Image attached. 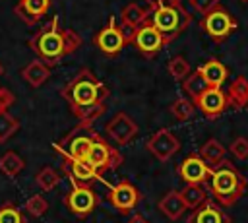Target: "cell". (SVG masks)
<instances>
[{
  "label": "cell",
  "instance_id": "1",
  "mask_svg": "<svg viewBox=\"0 0 248 223\" xmlns=\"http://www.w3.org/2000/svg\"><path fill=\"white\" fill-rule=\"evenodd\" d=\"M81 43L83 41L76 31L60 27L58 16H54L29 39V47L48 66H56L64 56L76 52L81 47Z\"/></svg>",
  "mask_w": 248,
  "mask_h": 223
},
{
  "label": "cell",
  "instance_id": "2",
  "mask_svg": "<svg viewBox=\"0 0 248 223\" xmlns=\"http://www.w3.org/2000/svg\"><path fill=\"white\" fill-rule=\"evenodd\" d=\"M108 95H110L108 87L87 68H81L60 89V97L68 101L70 109L85 107V105H95V103H105Z\"/></svg>",
  "mask_w": 248,
  "mask_h": 223
},
{
  "label": "cell",
  "instance_id": "3",
  "mask_svg": "<svg viewBox=\"0 0 248 223\" xmlns=\"http://www.w3.org/2000/svg\"><path fill=\"white\" fill-rule=\"evenodd\" d=\"M207 182L213 198L223 207L234 206L240 200V196L246 192V184H248L246 176L227 159L221 161L217 167H211Z\"/></svg>",
  "mask_w": 248,
  "mask_h": 223
},
{
  "label": "cell",
  "instance_id": "4",
  "mask_svg": "<svg viewBox=\"0 0 248 223\" xmlns=\"http://www.w3.org/2000/svg\"><path fill=\"white\" fill-rule=\"evenodd\" d=\"M147 19L170 43L184 29H188V25L192 23V14H188V10L182 8V4H159V6L149 8Z\"/></svg>",
  "mask_w": 248,
  "mask_h": 223
},
{
  "label": "cell",
  "instance_id": "5",
  "mask_svg": "<svg viewBox=\"0 0 248 223\" xmlns=\"http://www.w3.org/2000/svg\"><path fill=\"white\" fill-rule=\"evenodd\" d=\"M99 134L93 130V124L79 122L72 132L54 143V149L64 159H87V153Z\"/></svg>",
  "mask_w": 248,
  "mask_h": 223
},
{
  "label": "cell",
  "instance_id": "6",
  "mask_svg": "<svg viewBox=\"0 0 248 223\" xmlns=\"http://www.w3.org/2000/svg\"><path fill=\"white\" fill-rule=\"evenodd\" d=\"M200 27L203 29L205 35H209L215 43H223L232 31H236L238 21L229 14V10H225L221 4L217 8H213L211 12H207L205 16H202Z\"/></svg>",
  "mask_w": 248,
  "mask_h": 223
},
{
  "label": "cell",
  "instance_id": "7",
  "mask_svg": "<svg viewBox=\"0 0 248 223\" xmlns=\"http://www.w3.org/2000/svg\"><path fill=\"white\" fill-rule=\"evenodd\" d=\"M130 43H132L134 48H136L138 52H141L145 58H153L155 54H159V52L165 48V45H169V41L163 37V33H161L149 19H145L140 27H136L134 37H132Z\"/></svg>",
  "mask_w": 248,
  "mask_h": 223
},
{
  "label": "cell",
  "instance_id": "8",
  "mask_svg": "<svg viewBox=\"0 0 248 223\" xmlns=\"http://www.w3.org/2000/svg\"><path fill=\"white\" fill-rule=\"evenodd\" d=\"M87 161L99 171H114V169H118L122 165L124 155L118 149H114L112 145H108L105 142V138L97 136L93 145H91V149H89V153H87Z\"/></svg>",
  "mask_w": 248,
  "mask_h": 223
},
{
  "label": "cell",
  "instance_id": "9",
  "mask_svg": "<svg viewBox=\"0 0 248 223\" xmlns=\"http://www.w3.org/2000/svg\"><path fill=\"white\" fill-rule=\"evenodd\" d=\"M145 147H147V151L155 157V159H159V161H169L174 153H178V149H180V140L169 130V128H161V130H157L155 134H151L149 138H147V142H145Z\"/></svg>",
  "mask_w": 248,
  "mask_h": 223
},
{
  "label": "cell",
  "instance_id": "10",
  "mask_svg": "<svg viewBox=\"0 0 248 223\" xmlns=\"http://www.w3.org/2000/svg\"><path fill=\"white\" fill-rule=\"evenodd\" d=\"M66 206L68 209L78 215V217H87L99 204V196L93 192L91 186L87 184H74V188L70 190V194L66 196Z\"/></svg>",
  "mask_w": 248,
  "mask_h": 223
},
{
  "label": "cell",
  "instance_id": "11",
  "mask_svg": "<svg viewBox=\"0 0 248 223\" xmlns=\"http://www.w3.org/2000/svg\"><path fill=\"white\" fill-rule=\"evenodd\" d=\"M93 43L97 45V48H99L103 54H107V56H116V54L124 48L126 39H124V35H122L120 25L116 23V19H114V17H108V23H107L103 29H99L97 35L93 37Z\"/></svg>",
  "mask_w": 248,
  "mask_h": 223
},
{
  "label": "cell",
  "instance_id": "12",
  "mask_svg": "<svg viewBox=\"0 0 248 223\" xmlns=\"http://www.w3.org/2000/svg\"><path fill=\"white\" fill-rule=\"evenodd\" d=\"M196 109H200L207 118H217L221 116L231 105H229V97L227 91L223 87H207L205 91H202L196 99H194Z\"/></svg>",
  "mask_w": 248,
  "mask_h": 223
},
{
  "label": "cell",
  "instance_id": "13",
  "mask_svg": "<svg viewBox=\"0 0 248 223\" xmlns=\"http://www.w3.org/2000/svg\"><path fill=\"white\" fill-rule=\"evenodd\" d=\"M105 132L108 134V138H112L118 145H126L130 143L136 134H138V124L134 122L132 116H128L126 112H116L105 126Z\"/></svg>",
  "mask_w": 248,
  "mask_h": 223
},
{
  "label": "cell",
  "instance_id": "14",
  "mask_svg": "<svg viewBox=\"0 0 248 223\" xmlns=\"http://www.w3.org/2000/svg\"><path fill=\"white\" fill-rule=\"evenodd\" d=\"M108 200L118 211L128 213L140 204L141 194L138 192V188L132 182L122 180V182H118L114 186H108Z\"/></svg>",
  "mask_w": 248,
  "mask_h": 223
},
{
  "label": "cell",
  "instance_id": "15",
  "mask_svg": "<svg viewBox=\"0 0 248 223\" xmlns=\"http://www.w3.org/2000/svg\"><path fill=\"white\" fill-rule=\"evenodd\" d=\"M209 173L211 167L200 155H188L178 167V175L186 184H203L207 182Z\"/></svg>",
  "mask_w": 248,
  "mask_h": 223
},
{
  "label": "cell",
  "instance_id": "16",
  "mask_svg": "<svg viewBox=\"0 0 248 223\" xmlns=\"http://www.w3.org/2000/svg\"><path fill=\"white\" fill-rule=\"evenodd\" d=\"M72 184H87L93 180H103L101 178V171L95 169L87 159H66L64 165Z\"/></svg>",
  "mask_w": 248,
  "mask_h": 223
},
{
  "label": "cell",
  "instance_id": "17",
  "mask_svg": "<svg viewBox=\"0 0 248 223\" xmlns=\"http://www.w3.org/2000/svg\"><path fill=\"white\" fill-rule=\"evenodd\" d=\"M50 8V0H19L14 8V14L21 17L27 25H35Z\"/></svg>",
  "mask_w": 248,
  "mask_h": 223
},
{
  "label": "cell",
  "instance_id": "18",
  "mask_svg": "<svg viewBox=\"0 0 248 223\" xmlns=\"http://www.w3.org/2000/svg\"><path fill=\"white\" fill-rule=\"evenodd\" d=\"M188 223H231V217L213 202H203L200 207L192 209Z\"/></svg>",
  "mask_w": 248,
  "mask_h": 223
},
{
  "label": "cell",
  "instance_id": "19",
  "mask_svg": "<svg viewBox=\"0 0 248 223\" xmlns=\"http://www.w3.org/2000/svg\"><path fill=\"white\" fill-rule=\"evenodd\" d=\"M198 70H200V74L203 76V80L207 81L209 87H223V83L229 78V68L223 62H219L217 58H211V60L203 62Z\"/></svg>",
  "mask_w": 248,
  "mask_h": 223
},
{
  "label": "cell",
  "instance_id": "20",
  "mask_svg": "<svg viewBox=\"0 0 248 223\" xmlns=\"http://www.w3.org/2000/svg\"><path fill=\"white\" fill-rule=\"evenodd\" d=\"M159 209H161V213H163L167 219L176 221V219H180V217L186 213L188 207H186V204H184L180 192H178V190H170V192H167V194L159 200Z\"/></svg>",
  "mask_w": 248,
  "mask_h": 223
},
{
  "label": "cell",
  "instance_id": "21",
  "mask_svg": "<svg viewBox=\"0 0 248 223\" xmlns=\"http://www.w3.org/2000/svg\"><path fill=\"white\" fill-rule=\"evenodd\" d=\"M21 78L31 85V87H41L48 78H50V66L45 64L41 58L31 60L27 66L21 68Z\"/></svg>",
  "mask_w": 248,
  "mask_h": 223
},
{
  "label": "cell",
  "instance_id": "22",
  "mask_svg": "<svg viewBox=\"0 0 248 223\" xmlns=\"http://www.w3.org/2000/svg\"><path fill=\"white\" fill-rule=\"evenodd\" d=\"M227 97H229L231 107L234 109L246 107L248 105V80L244 76H236L227 87Z\"/></svg>",
  "mask_w": 248,
  "mask_h": 223
},
{
  "label": "cell",
  "instance_id": "23",
  "mask_svg": "<svg viewBox=\"0 0 248 223\" xmlns=\"http://www.w3.org/2000/svg\"><path fill=\"white\" fill-rule=\"evenodd\" d=\"M147 17H149V8H141L136 2L126 4L120 12V23L130 27H140Z\"/></svg>",
  "mask_w": 248,
  "mask_h": 223
},
{
  "label": "cell",
  "instance_id": "24",
  "mask_svg": "<svg viewBox=\"0 0 248 223\" xmlns=\"http://www.w3.org/2000/svg\"><path fill=\"white\" fill-rule=\"evenodd\" d=\"M198 155L209 165V167H217L221 161H225V147L215 140V138H209L198 151Z\"/></svg>",
  "mask_w": 248,
  "mask_h": 223
},
{
  "label": "cell",
  "instance_id": "25",
  "mask_svg": "<svg viewBox=\"0 0 248 223\" xmlns=\"http://www.w3.org/2000/svg\"><path fill=\"white\" fill-rule=\"evenodd\" d=\"M180 196L186 204L188 209H196L200 207L203 202H207V194L203 190L202 184H186L182 190H180Z\"/></svg>",
  "mask_w": 248,
  "mask_h": 223
},
{
  "label": "cell",
  "instance_id": "26",
  "mask_svg": "<svg viewBox=\"0 0 248 223\" xmlns=\"http://www.w3.org/2000/svg\"><path fill=\"white\" fill-rule=\"evenodd\" d=\"M25 167V161L16 151H6L0 155V171L6 176H17Z\"/></svg>",
  "mask_w": 248,
  "mask_h": 223
},
{
  "label": "cell",
  "instance_id": "27",
  "mask_svg": "<svg viewBox=\"0 0 248 223\" xmlns=\"http://www.w3.org/2000/svg\"><path fill=\"white\" fill-rule=\"evenodd\" d=\"M184 83H182V87H184V91L190 95V99L194 101L202 91H205L209 85H207V81L203 80V76L200 74V70H194V72H190L184 80H182Z\"/></svg>",
  "mask_w": 248,
  "mask_h": 223
},
{
  "label": "cell",
  "instance_id": "28",
  "mask_svg": "<svg viewBox=\"0 0 248 223\" xmlns=\"http://www.w3.org/2000/svg\"><path fill=\"white\" fill-rule=\"evenodd\" d=\"M72 114L79 120V122H85V124H93L103 112H105V103H95V105H85V107H76V109H70Z\"/></svg>",
  "mask_w": 248,
  "mask_h": 223
},
{
  "label": "cell",
  "instance_id": "29",
  "mask_svg": "<svg viewBox=\"0 0 248 223\" xmlns=\"http://www.w3.org/2000/svg\"><path fill=\"white\" fill-rule=\"evenodd\" d=\"M169 111H170V114H172L176 120H188V118L194 116V112H196V105H194L192 99L180 97V99H176V101L169 107Z\"/></svg>",
  "mask_w": 248,
  "mask_h": 223
},
{
  "label": "cell",
  "instance_id": "30",
  "mask_svg": "<svg viewBox=\"0 0 248 223\" xmlns=\"http://www.w3.org/2000/svg\"><path fill=\"white\" fill-rule=\"evenodd\" d=\"M35 182H37V186H39L41 190L48 192V190L56 188V184L60 182V175H58L52 167H43V169L35 175Z\"/></svg>",
  "mask_w": 248,
  "mask_h": 223
},
{
  "label": "cell",
  "instance_id": "31",
  "mask_svg": "<svg viewBox=\"0 0 248 223\" xmlns=\"http://www.w3.org/2000/svg\"><path fill=\"white\" fill-rule=\"evenodd\" d=\"M167 70H169V74H170L176 81H182V80L192 72V68H190L188 60H186L184 56H180V54H176V56H172V58L169 60Z\"/></svg>",
  "mask_w": 248,
  "mask_h": 223
},
{
  "label": "cell",
  "instance_id": "32",
  "mask_svg": "<svg viewBox=\"0 0 248 223\" xmlns=\"http://www.w3.org/2000/svg\"><path fill=\"white\" fill-rule=\"evenodd\" d=\"M17 130H19V120L16 116H12L8 111H2L0 112V143H4Z\"/></svg>",
  "mask_w": 248,
  "mask_h": 223
},
{
  "label": "cell",
  "instance_id": "33",
  "mask_svg": "<svg viewBox=\"0 0 248 223\" xmlns=\"http://www.w3.org/2000/svg\"><path fill=\"white\" fill-rule=\"evenodd\" d=\"M48 209V202L41 196V194H33L29 196V200L25 202V211L31 215V217H41L45 215Z\"/></svg>",
  "mask_w": 248,
  "mask_h": 223
},
{
  "label": "cell",
  "instance_id": "34",
  "mask_svg": "<svg viewBox=\"0 0 248 223\" xmlns=\"http://www.w3.org/2000/svg\"><path fill=\"white\" fill-rule=\"evenodd\" d=\"M0 223H25V217L14 204L8 202L0 207Z\"/></svg>",
  "mask_w": 248,
  "mask_h": 223
},
{
  "label": "cell",
  "instance_id": "35",
  "mask_svg": "<svg viewBox=\"0 0 248 223\" xmlns=\"http://www.w3.org/2000/svg\"><path fill=\"white\" fill-rule=\"evenodd\" d=\"M229 151L234 155V159L238 161H246L248 159V138H234L229 145Z\"/></svg>",
  "mask_w": 248,
  "mask_h": 223
},
{
  "label": "cell",
  "instance_id": "36",
  "mask_svg": "<svg viewBox=\"0 0 248 223\" xmlns=\"http://www.w3.org/2000/svg\"><path fill=\"white\" fill-rule=\"evenodd\" d=\"M221 4V0H190V6L196 14L205 16L207 12H211L213 8H217Z\"/></svg>",
  "mask_w": 248,
  "mask_h": 223
},
{
  "label": "cell",
  "instance_id": "37",
  "mask_svg": "<svg viewBox=\"0 0 248 223\" xmlns=\"http://www.w3.org/2000/svg\"><path fill=\"white\" fill-rule=\"evenodd\" d=\"M16 101V95L8 89V87H0V112L8 111V107Z\"/></svg>",
  "mask_w": 248,
  "mask_h": 223
},
{
  "label": "cell",
  "instance_id": "38",
  "mask_svg": "<svg viewBox=\"0 0 248 223\" xmlns=\"http://www.w3.org/2000/svg\"><path fill=\"white\" fill-rule=\"evenodd\" d=\"M147 4H149V8H153V6H159V4H180L182 0H145Z\"/></svg>",
  "mask_w": 248,
  "mask_h": 223
},
{
  "label": "cell",
  "instance_id": "39",
  "mask_svg": "<svg viewBox=\"0 0 248 223\" xmlns=\"http://www.w3.org/2000/svg\"><path fill=\"white\" fill-rule=\"evenodd\" d=\"M126 223H149V221H147L143 215H140V213H138V215H132V217H130Z\"/></svg>",
  "mask_w": 248,
  "mask_h": 223
},
{
  "label": "cell",
  "instance_id": "40",
  "mask_svg": "<svg viewBox=\"0 0 248 223\" xmlns=\"http://www.w3.org/2000/svg\"><path fill=\"white\" fill-rule=\"evenodd\" d=\"M0 76H4V66H2V62H0Z\"/></svg>",
  "mask_w": 248,
  "mask_h": 223
},
{
  "label": "cell",
  "instance_id": "41",
  "mask_svg": "<svg viewBox=\"0 0 248 223\" xmlns=\"http://www.w3.org/2000/svg\"><path fill=\"white\" fill-rule=\"evenodd\" d=\"M240 2H244V4H246V2H248V0H240Z\"/></svg>",
  "mask_w": 248,
  "mask_h": 223
}]
</instances>
